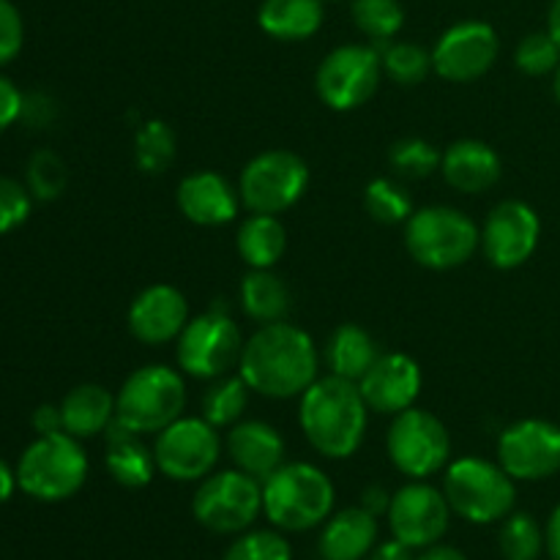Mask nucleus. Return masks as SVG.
I'll return each mask as SVG.
<instances>
[{"mask_svg":"<svg viewBox=\"0 0 560 560\" xmlns=\"http://www.w3.org/2000/svg\"><path fill=\"white\" fill-rule=\"evenodd\" d=\"M545 541H547V552H550V558L560 560V503L556 506V512L550 514V523H547V530H545Z\"/></svg>","mask_w":560,"mask_h":560,"instance_id":"49530a36","label":"nucleus"},{"mask_svg":"<svg viewBox=\"0 0 560 560\" xmlns=\"http://www.w3.org/2000/svg\"><path fill=\"white\" fill-rule=\"evenodd\" d=\"M541 238V219L528 202L503 200L481 228V252L501 271H514L534 257Z\"/></svg>","mask_w":560,"mask_h":560,"instance_id":"2eb2a0df","label":"nucleus"},{"mask_svg":"<svg viewBox=\"0 0 560 560\" xmlns=\"http://www.w3.org/2000/svg\"><path fill=\"white\" fill-rule=\"evenodd\" d=\"M222 454L217 427L206 419L180 416L162 432H156L153 457H156L159 474L173 481H202L213 474Z\"/></svg>","mask_w":560,"mask_h":560,"instance_id":"ddd939ff","label":"nucleus"},{"mask_svg":"<svg viewBox=\"0 0 560 560\" xmlns=\"http://www.w3.org/2000/svg\"><path fill=\"white\" fill-rule=\"evenodd\" d=\"M178 208L191 224L222 228L238 217V197L228 178L211 170L186 175L178 184Z\"/></svg>","mask_w":560,"mask_h":560,"instance_id":"aec40b11","label":"nucleus"},{"mask_svg":"<svg viewBox=\"0 0 560 560\" xmlns=\"http://www.w3.org/2000/svg\"><path fill=\"white\" fill-rule=\"evenodd\" d=\"M443 495L454 514L476 525H490L506 520L517 501L514 479L501 463H487L479 457H459L446 468Z\"/></svg>","mask_w":560,"mask_h":560,"instance_id":"0eeeda50","label":"nucleus"},{"mask_svg":"<svg viewBox=\"0 0 560 560\" xmlns=\"http://www.w3.org/2000/svg\"><path fill=\"white\" fill-rule=\"evenodd\" d=\"M235 246L249 268H273L288 249V230L273 213H252L241 222Z\"/></svg>","mask_w":560,"mask_h":560,"instance_id":"bb28decb","label":"nucleus"},{"mask_svg":"<svg viewBox=\"0 0 560 560\" xmlns=\"http://www.w3.org/2000/svg\"><path fill=\"white\" fill-rule=\"evenodd\" d=\"M370 560H413V547L402 545L399 539L383 541L370 552Z\"/></svg>","mask_w":560,"mask_h":560,"instance_id":"a18cd8bd","label":"nucleus"},{"mask_svg":"<svg viewBox=\"0 0 560 560\" xmlns=\"http://www.w3.org/2000/svg\"><path fill=\"white\" fill-rule=\"evenodd\" d=\"M135 162L148 175L167 173L175 162V131L164 120L151 118L137 129Z\"/></svg>","mask_w":560,"mask_h":560,"instance_id":"7c9ffc66","label":"nucleus"},{"mask_svg":"<svg viewBox=\"0 0 560 560\" xmlns=\"http://www.w3.org/2000/svg\"><path fill=\"white\" fill-rule=\"evenodd\" d=\"M241 306L260 326L288 320L290 290L271 268H252L241 282Z\"/></svg>","mask_w":560,"mask_h":560,"instance_id":"c85d7f7f","label":"nucleus"},{"mask_svg":"<svg viewBox=\"0 0 560 560\" xmlns=\"http://www.w3.org/2000/svg\"><path fill=\"white\" fill-rule=\"evenodd\" d=\"M377 545V517L364 506H350L323 523V560H364Z\"/></svg>","mask_w":560,"mask_h":560,"instance_id":"5701e85b","label":"nucleus"},{"mask_svg":"<svg viewBox=\"0 0 560 560\" xmlns=\"http://www.w3.org/2000/svg\"><path fill=\"white\" fill-rule=\"evenodd\" d=\"M33 430L38 435H52V432H63V419H60V405H42L33 413Z\"/></svg>","mask_w":560,"mask_h":560,"instance_id":"37998d69","label":"nucleus"},{"mask_svg":"<svg viewBox=\"0 0 560 560\" xmlns=\"http://www.w3.org/2000/svg\"><path fill=\"white\" fill-rule=\"evenodd\" d=\"M388 162H392L394 173L402 175V178L424 180L441 167V153L421 137H408L388 151Z\"/></svg>","mask_w":560,"mask_h":560,"instance_id":"c9c22d12","label":"nucleus"},{"mask_svg":"<svg viewBox=\"0 0 560 560\" xmlns=\"http://www.w3.org/2000/svg\"><path fill=\"white\" fill-rule=\"evenodd\" d=\"M88 479V457L80 441L69 432L38 435L16 465V485L25 495L58 503L77 495Z\"/></svg>","mask_w":560,"mask_h":560,"instance_id":"423d86ee","label":"nucleus"},{"mask_svg":"<svg viewBox=\"0 0 560 560\" xmlns=\"http://www.w3.org/2000/svg\"><path fill=\"white\" fill-rule=\"evenodd\" d=\"M479 224L459 208H421L405 222V249L430 271H452L465 266L479 252Z\"/></svg>","mask_w":560,"mask_h":560,"instance_id":"20e7f679","label":"nucleus"},{"mask_svg":"<svg viewBox=\"0 0 560 560\" xmlns=\"http://www.w3.org/2000/svg\"><path fill=\"white\" fill-rule=\"evenodd\" d=\"M501 38L490 22L465 20L448 27L432 49V69L448 82H474L495 66Z\"/></svg>","mask_w":560,"mask_h":560,"instance_id":"4468645a","label":"nucleus"},{"mask_svg":"<svg viewBox=\"0 0 560 560\" xmlns=\"http://www.w3.org/2000/svg\"><path fill=\"white\" fill-rule=\"evenodd\" d=\"M14 487H20L16 485V474L3 463V459H0V506L14 495Z\"/></svg>","mask_w":560,"mask_h":560,"instance_id":"09e8293b","label":"nucleus"},{"mask_svg":"<svg viewBox=\"0 0 560 560\" xmlns=\"http://www.w3.org/2000/svg\"><path fill=\"white\" fill-rule=\"evenodd\" d=\"M222 560H293V552L277 530H249L228 547Z\"/></svg>","mask_w":560,"mask_h":560,"instance_id":"4c0bfd02","label":"nucleus"},{"mask_svg":"<svg viewBox=\"0 0 560 560\" xmlns=\"http://www.w3.org/2000/svg\"><path fill=\"white\" fill-rule=\"evenodd\" d=\"M189 301L173 284H151L129 306V331L142 345H167L189 323Z\"/></svg>","mask_w":560,"mask_h":560,"instance_id":"6ab92c4d","label":"nucleus"},{"mask_svg":"<svg viewBox=\"0 0 560 560\" xmlns=\"http://www.w3.org/2000/svg\"><path fill=\"white\" fill-rule=\"evenodd\" d=\"M25 42V25L22 14L11 0H0V66L11 63L20 55Z\"/></svg>","mask_w":560,"mask_h":560,"instance_id":"a19ab883","label":"nucleus"},{"mask_svg":"<svg viewBox=\"0 0 560 560\" xmlns=\"http://www.w3.org/2000/svg\"><path fill=\"white\" fill-rule=\"evenodd\" d=\"M421 383L424 377L419 361L410 359L408 353H386L377 355L370 372L359 381V388L366 408L381 416H397L413 408L421 394Z\"/></svg>","mask_w":560,"mask_h":560,"instance_id":"a211bd4d","label":"nucleus"},{"mask_svg":"<svg viewBox=\"0 0 560 560\" xmlns=\"http://www.w3.org/2000/svg\"><path fill=\"white\" fill-rule=\"evenodd\" d=\"M383 60V74L392 77L397 85L410 88L419 85L427 80V74L432 71V55L424 47L410 42H397L388 44L381 52Z\"/></svg>","mask_w":560,"mask_h":560,"instance_id":"f704fd0d","label":"nucleus"},{"mask_svg":"<svg viewBox=\"0 0 560 560\" xmlns=\"http://www.w3.org/2000/svg\"><path fill=\"white\" fill-rule=\"evenodd\" d=\"M498 463L514 481H541L560 470V427L525 419L506 427L498 441Z\"/></svg>","mask_w":560,"mask_h":560,"instance_id":"dca6fc26","label":"nucleus"},{"mask_svg":"<svg viewBox=\"0 0 560 560\" xmlns=\"http://www.w3.org/2000/svg\"><path fill=\"white\" fill-rule=\"evenodd\" d=\"M552 93H556V102L560 104V66L556 69V80H552Z\"/></svg>","mask_w":560,"mask_h":560,"instance_id":"3c124183","label":"nucleus"},{"mask_svg":"<svg viewBox=\"0 0 560 560\" xmlns=\"http://www.w3.org/2000/svg\"><path fill=\"white\" fill-rule=\"evenodd\" d=\"M359 506H364L366 512L375 514V517H381V514H388V506H392V495H388L386 487L370 485L364 492H361Z\"/></svg>","mask_w":560,"mask_h":560,"instance_id":"c03bdc74","label":"nucleus"},{"mask_svg":"<svg viewBox=\"0 0 560 560\" xmlns=\"http://www.w3.org/2000/svg\"><path fill=\"white\" fill-rule=\"evenodd\" d=\"M416 560H468V558H465V552H459L457 547L432 545V547H424V552H421Z\"/></svg>","mask_w":560,"mask_h":560,"instance_id":"de8ad7c7","label":"nucleus"},{"mask_svg":"<svg viewBox=\"0 0 560 560\" xmlns=\"http://www.w3.org/2000/svg\"><path fill=\"white\" fill-rule=\"evenodd\" d=\"M366 408L359 383L345 381L339 375L317 377L301 394L299 421L306 441L317 454L328 459H348L364 443Z\"/></svg>","mask_w":560,"mask_h":560,"instance_id":"f03ea898","label":"nucleus"},{"mask_svg":"<svg viewBox=\"0 0 560 560\" xmlns=\"http://www.w3.org/2000/svg\"><path fill=\"white\" fill-rule=\"evenodd\" d=\"M22 115V93L11 80L0 74V135Z\"/></svg>","mask_w":560,"mask_h":560,"instance_id":"79ce46f5","label":"nucleus"},{"mask_svg":"<svg viewBox=\"0 0 560 560\" xmlns=\"http://www.w3.org/2000/svg\"><path fill=\"white\" fill-rule=\"evenodd\" d=\"M388 459L399 474L413 481L435 476L452 457V435L435 413L408 408L394 416L386 438Z\"/></svg>","mask_w":560,"mask_h":560,"instance_id":"9d476101","label":"nucleus"},{"mask_svg":"<svg viewBox=\"0 0 560 560\" xmlns=\"http://www.w3.org/2000/svg\"><path fill=\"white\" fill-rule=\"evenodd\" d=\"M377 345L366 328L355 323H345L331 334L326 345V361L331 366V375L345 377V381L359 383L377 361Z\"/></svg>","mask_w":560,"mask_h":560,"instance_id":"cd10ccee","label":"nucleus"},{"mask_svg":"<svg viewBox=\"0 0 560 560\" xmlns=\"http://www.w3.org/2000/svg\"><path fill=\"white\" fill-rule=\"evenodd\" d=\"M323 0H262L257 22L279 42H306L323 27Z\"/></svg>","mask_w":560,"mask_h":560,"instance_id":"a878e982","label":"nucleus"},{"mask_svg":"<svg viewBox=\"0 0 560 560\" xmlns=\"http://www.w3.org/2000/svg\"><path fill=\"white\" fill-rule=\"evenodd\" d=\"M331 479L312 463H284L262 481V514L288 534H301L326 523L334 512Z\"/></svg>","mask_w":560,"mask_h":560,"instance_id":"7ed1b4c3","label":"nucleus"},{"mask_svg":"<svg viewBox=\"0 0 560 560\" xmlns=\"http://www.w3.org/2000/svg\"><path fill=\"white\" fill-rule=\"evenodd\" d=\"M386 517L394 539L413 547V550H424V547L438 545L446 536L452 506H448L446 495L432 485L410 481L402 490L394 492Z\"/></svg>","mask_w":560,"mask_h":560,"instance_id":"f3484780","label":"nucleus"},{"mask_svg":"<svg viewBox=\"0 0 560 560\" xmlns=\"http://www.w3.org/2000/svg\"><path fill=\"white\" fill-rule=\"evenodd\" d=\"M60 419L63 432L74 435L77 441L102 435L115 421V397L98 383H80L60 402Z\"/></svg>","mask_w":560,"mask_h":560,"instance_id":"393cba45","label":"nucleus"},{"mask_svg":"<svg viewBox=\"0 0 560 560\" xmlns=\"http://www.w3.org/2000/svg\"><path fill=\"white\" fill-rule=\"evenodd\" d=\"M244 337L233 317L213 306L191 317L178 337V366L197 381H219L241 364Z\"/></svg>","mask_w":560,"mask_h":560,"instance_id":"6e6552de","label":"nucleus"},{"mask_svg":"<svg viewBox=\"0 0 560 560\" xmlns=\"http://www.w3.org/2000/svg\"><path fill=\"white\" fill-rule=\"evenodd\" d=\"M320 353L304 328L288 320L268 323L252 334L241 353L238 375L268 399L301 397L317 381Z\"/></svg>","mask_w":560,"mask_h":560,"instance_id":"f257e3e1","label":"nucleus"},{"mask_svg":"<svg viewBox=\"0 0 560 560\" xmlns=\"http://www.w3.org/2000/svg\"><path fill=\"white\" fill-rule=\"evenodd\" d=\"M228 454L235 468L266 481L284 465V438L266 421H238L228 432Z\"/></svg>","mask_w":560,"mask_h":560,"instance_id":"4be33fe9","label":"nucleus"},{"mask_svg":"<svg viewBox=\"0 0 560 560\" xmlns=\"http://www.w3.org/2000/svg\"><path fill=\"white\" fill-rule=\"evenodd\" d=\"M104 465H107L109 476L118 481L126 490H142L156 476V457L151 448L140 441V435L118 421H113L107 430V454H104Z\"/></svg>","mask_w":560,"mask_h":560,"instance_id":"b1692460","label":"nucleus"},{"mask_svg":"<svg viewBox=\"0 0 560 560\" xmlns=\"http://www.w3.org/2000/svg\"><path fill=\"white\" fill-rule=\"evenodd\" d=\"M383 60L370 44H342L317 66L315 88L326 107L350 113L370 102L381 88Z\"/></svg>","mask_w":560,"mask_h":560,"instance_id":"f8f14e48","label":"nucleus"},{"mask_svg":"<svg viewBox=\"0 0 560 560\" xmlns=\"http://www.w3.org/2000/svg\"><path fill=\"white\" fill-rule=\"evenodd\" d=\"M514 66L528 77H545L550 74V71H556L560 66V47L556 44V38L547 31L528 33V36L517 44Z\"/></svg>","mask_w":560,"mask_h":560,"instance_id":"e433bc0d","label":"nucleus"},{"mask_svg":"<svg viewBox=\"0 0 560 560\" xmlns=\"http://www.w3.org/2000/svg\"><path fill=\"white\" fill-rule=\"evenodd\" d=\"M310 167L304 159L284 148L262 151L241 170L238 195L252 213H282L304 197Z\"/></svg>","mask_w":560,"mask_h":560,"instance_id":"9b49d317","label":"nucleus"},{"mask_svg":"<svg viewBox=\"0 0 560 560\" xmlns=\"http://www.w3.org/2000/svg\"><path fill=\"white\" fill-rule=\"evenodd\" d=\"M191 512L197 523L211 534H244L262 512V481L244 470L206 476L195 492Z\"/></svg>","mask_w":560,"mask_h":560,"instance_id":"1a4fd4ad","label":"nucleus"},{"mask_svg":"<svg viewBox=\"0 0 560 560\" xmlns=\"http://www.w3.org/2000/svg\"><path fill=\"white\" fill-rule=\"evenodd\" d=\"M498 545H501V556L506 560H539L547 541L536 517L525 512H514L503 520Z\"/></svg>","mask_w":560,"mask_h":560,"instance_id":"473e14b6","label":"nucleus"},{"mask_svg":"<svg viewBox=\"0 0 560 560\" xmlns=\"http://www.w3.org/2000/svg\"><path fill=\"white\" fill-rule=\"evenodd\" d=\"M547 33L556 38V44L560 47V0H552L550 14H547Z\"/></svg>","mask_w":560,"mask_h":560,"instance_id":"8fccbe9b","label":"nucleus"},{"mask_svg":"<svg viewBox=\"0 0 560 560\" xmlns=\"http://www.w3.org/2000/svg\"><path fill=\"white\" fill-rule=\"evenodd\" d=\"M27 184L38 200H55L66 189V164L58 153L38 151L27 164Z\"/></svg>","mask_w":560,"mask_h":560,"instance_id":"58836bf2","label":"nucleus"},{"mask_svg":"<svg viewBox=\"0 0 560 560\" xmlns=\"http://www.w3.org/2000/svg\"><path fill=\"white\" fill-rule=\"evenodd\" d=\"M350 11L355 27L375 42H392L405 25V9L399 0H353Z\"/></svg>","mask_w":560,"mask_h":560,"instance_id":"72a5a7b5","label":"nucleus"},{"mask_svg":"<svg viewBox=\"0 0 560 560\" xmlns=\"http://www.w3.org/2000/svg\"><path fill=\"white\" fill-rule=\"evenodd\" d=\"M364 208L375 222L402 224L413 217V197L399 180L375 178L364 189Z\"/></svg>","mask_w":560,"mask_h":560,"instance_id":"2f4dec72","label":"nucleus"},{"mask_svg":"<svg viewBox=\"0 0 560 560\" xmlns=\"http://www.w3.org/2000/svg\"><path fill=\"white\" fill-rule=\"evenodd\" d=\"M441 173L452 189L479 195L492 189L503 175V162L492 145L481 140H457L441 156Z\"/></svg>","mask_w":560,"mask_h":560,"instance_id":"412c9836","label":"nucleus"},{"mask_svg":"<svg viewBox=\"0 0 560 560\" xmlns=\"http://www.w3.org/2000/svg\"><path fill=\"white\" fill-rule=\"evenodd\" d=\"M186 383L173 366L145 364L131 372L115 397V421L137 435L162 432L184 416Z\"/></svg>","mask_w":560,"mask_h":560,"instance_id":"39448f33","label":"nucleus"},{"mask_svg":"<svg viewBox=\"0 0 560 560\" xmlns=\"http://www.w3.org/2000/svg\"><path fill=\"white\" fill-rule=\"evenodd\" d=\"M249 392L252 388L246 386V381L241 375L219 377L208 388L206 397H202V419L217 427V430L219 427L238 424L246 405H249Z\"/></svg>","mask_w":560,"mask_h":560,"instance_id":"c756f323","label":"nucleus"},{"mask_svg":"<svg viewBox=\"0 0 560 560\" xmlns=\"http://www.w3.org/2000/svg\"><path fill=\"white\" fill-rule=\"evenodd\" d=\"M31 217V191L14 178L0 175V235L11 233Z\"/></svg>","mask_w":560,"mask_h":560,"instance_id":"ea45409f","label":"nucleus"}]
</instances>
